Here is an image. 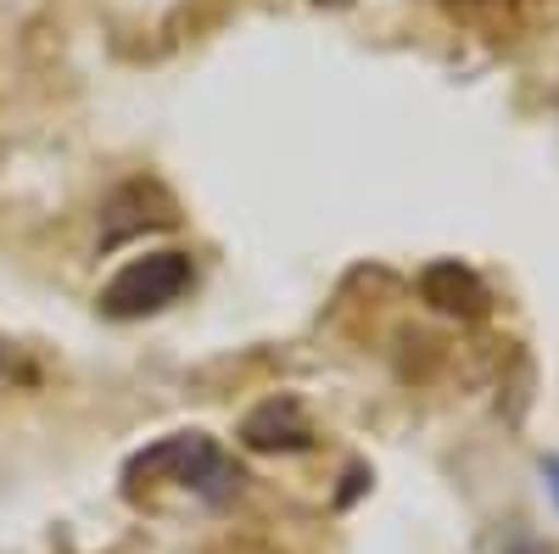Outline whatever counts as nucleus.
<instances>
[{"instance_id": "1", "label": "nucleus", "mask_w": 559, "mask_h": 554, "mask_svg": "<svg viewBox=\"0 0 559 554\" xmlns=\"http://www.w3.org/2000/svg\"><path fill=\"white\" fill-rule=\"evenodd\" d=\"M157 487H185V493H202V498H229L241 487V471L224 459V448L202 432H179V437H163L152 443L146 453L129 459L123 471V493L140 498V493H157Z\"/></svg>"}, {"instance_id": "2", "label": "nucleus", "mask_w": 559, "mask_h": 554, "mask_svg": "<svg viewBox=\"0 0 559 554\" xmlns=\"http://www.w3.org/2000/svg\"><path fill=\"white\" fill-rule=\"evenodd\" d=\"M197 281V263L191 252H146V258H129L112 281L102 286V314L107 319H146V314H163L168 303H179Z\"/></svg>"}, {"instance_id": "3", "label": "nucleus", "mask_w": 559, "mask_h": 554, "mask_svg": "<svg viewBox=\"0 0 559 554\" xmlns=\"http://www.w3.org/2000/svg\"><path fill=\"white\" fill-rule=\"evenodd\" d=\"M241 443L252 453H302L313 448V426L297 398H269L241 421Z\"/></svg>"}, {"instance_id": "4", "label": "nucleus", "mask_w": 559, "mask_h": 554, "mask_svg": "<svg viewBox=\"0 0 559 554\" xmlns=\"http://www.w3.org/2000/svg\"><path fill=\"white\" fill-rule=\"evenodd\" d=\"M419 292H426L431 308L459 314V319H476V314H487V303H492L487 286H481L464 263H431L426 274H419Z\"/></svg>"}, {"instance_id": "5", "label": "nucleus", "mask_w": 559, "mask_h": 554, "mask_svg": "<svg viewBox=\"0 0 559 554\" xmlns=\"http://www.w3.org/2000/svg\"><path fill=\"white\" fill-rule=\"evenodd\" d=\"M543 482H548V493H554V504H559V459H543Z\"/></svg>"}]
</instances>
